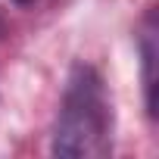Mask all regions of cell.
Returning <instances> with one entry per match:
<instances>
[{"label": "cell", "mask_w": 159, "mask_h": 159, "mask_svg": "<svg viewBox=\"0 0 159 159\" xmlns=\"http://www.w3.org/2000/svg\"><path fill=\"white\" fill-rule=\"evenodd\" d=\"M16 3H22V7H25V3H34V0H16Z\"/></svg>", "instance_id": "cell-3"}, {"label": "cell", "mask_w": 159, "mask_h": 159, "mask_svg": "<svg viewBox=\"0 0 159 159\" xmlns=\"http://www.w3.org/2000/svg\"><path fill=\"white\" fill-rule=\"evenodd\" d=\"M140 53H143V88H147V109H150V116H156V78H153V66H156V28H153V19H147V31H143Z\"/></svg>", "instance_id": "cell-2"}, {"label": "cell", "mask_w": 159, "mask_h": 159, "mask_svg": "<svg viewBox=\"0 0 159 159\" xmlns=\"http://www.w3.org/2000/svg\"><path fill=\"white\" fill-rule=\"evenodd\" d=\"M112 131L116 116L103 75L88 62L72 66L50 150L66 159H100L112 153Z\"/></svg>", "instance_id": "cell-1"}]
</instances>
